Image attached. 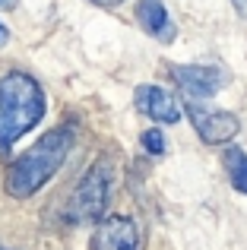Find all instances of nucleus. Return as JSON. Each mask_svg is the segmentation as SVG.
Instances as JSON below:
<instances>
[{"instance_id": "obj_1", "label": "nucleus", "mask_w": 247, "mask_h": 250, "mask_svg": "<svg viewBox=\"0 0 247 250\" xmlns=\"http://www.w3.org/2000/svg\"><path fill=\"white\" fill-rule=\"evenodd\" d=\"M76 143L73 127H54L41 136L38 143H32L19 159H13V165L6 168L3 187L13 200H29L35 196L51 177L61 171V165L67 162L70 149Z\"/></svg>"}, {"instance_id": "obj_2", "label": "nucleus", "mask_w": 247, "mask_h": 250, "mask_svg": "<svg viewBox=\"0 0 247 250\" xmlns=\"http://www.w3.org/2000/svg\"><path fill=\"white\" fill-rule=\"evenodd\" d=\"M44 117V92L32 76H0V152H10Z\"/></svg>"}, {"instance_id": "obj_3", "label": "nucleus", "mask_w": 247, "mask_h": 250, "mask_svg": "<svg viewBox=\"0 0 247 250\" xmlns=\"http://www.w3.org/2000/svg\"><path fill=\"white\" fill-rule=\"evenodd\" d=\"M111 184H114V168L108 159H99L86 174L80 177L73 196L67 203V219L73 225H89V222L105 219L108 200H111Z\"/></svg>"}, {"instance_id": "obj_4", "label": "nucleus", "mask_w": 247, "mask_h": 250, "mask_svg": "<svg viewBox=\"0 0 247 250\" xmlns=\"http://www.w3.org/2000/svg\"><path fill=\"white\" fill-rule=\"evenodd\" d=\"M187 117H190L193 130L200 133V140L209 143V146L228 143L241 133V121L231 111H219V108H206V104L187 102Z\"/></svg>"}, {"instance_id": "obj_5", "label": "nucleus", "mask_w": 247, "mask_h": 250, "mask_svg": "<svg viewBox=\"0 0 247 250\" xmlns=\"http://www.w3.org/2000/svg\"><path fill=\"white\" fill-rule=\"evenodd\" d=\"M171 76L181 92H187V98H209L228 85V73L212 63H178L171 67Z\"/></svg>"}, {"instance_id": "obj_6", "label": "nucleus", "mask_w": 247, "mask_h": 250, "mask_svg": "<svg viewBox=\"0 0 247 250\" xmlns=\"http://www.w3.org/2000/svg\"><path fill=\"white\" fill-rule=\"evenodd\" d=\"M92 250H140V228H136V222L130 215L99 219Z\"/></svg>"}, {"instance_id": "obj_7", "label": "nucleus", "mask_w": 247, "mask_h": 250, "mask_svg": "<svg viewBox=\"0 0 247 250\" xmlns=\"http://www.w3.org/2000/svg\"><path fill=\"white\" fill-rule=\"evenodd\" d=\"M133 102L140 108V114L152 117L159 124H178L181 121V104L171 92L159 89V85H140L133 92Z\"/></svg>"}, {"instance_id": "obj_8", "label": "nucleus", "mask_w": 247, "mask_h": 250, "mask_svg": "<svg viewBox=\"0 0 247 250\" xmlns=\"http://www.w3.org/2000/svg\"><path fill=\"white\" fill-rule=\"evenodd\" d=\"M136 19H140V25L152 38H159V42H174V25H171V19H168V10H165L162 0H140Z\"/></svg>"}, {"instance_id": "obj_9", "label": "nucleus", "mask_w": 247, "mask_h": 250, "mask_svg": "<svg viewBox=\"0 0 247 250\" xmlns=\"http://www.w3.org/2000/svg\"><path fill=\"white\" fill-rule=\"evenodd\" d=\"M222 165L228 171V181L238 193H247V152L238 146H228L222 155Z\"/></svg>"}, {"instance_id": "obj_10", "label": "nucleus", "mask_w": 247, "mask_h": 250, "mask_svg": "<svg viewBox=\"0 0 247 250\" xmlns=\"http://www.w3.org/2000/svg\"><path fill=\"white\" fill-rule=\"evenodd\" d=\"M140 143H143V149L146 152H152V155H162L165 152V133L162 130H143V136H140Z\"/></svg>"}, {"instance_id": "obj_11", "label": "nucleus", "mask_w": 247, "mask_h": 250, "mask_svg": "<svg viewBox=\"0 0 247 250\" xmlns=\"http://www.w3.org/2000/svg\"><path fill=\"white\" fill-rule=\"evenodd\" d=\"M6 42H10V29H6V25L3 22H0V48H3V44Z\"/></svg>"}, {"instance_id": "obj_12", "label": "nucleus", "mask_w": 247, "mask_h": 250, "mask_svg": "<svg viewBox=\"0 0 247 250\" xmlns=\"http://www.w3.org/2000/svg\"><path fill=\"white\" fill-rule=\"evenodd\" d=\"M19 0H0V10H16Z\"/></svg>"}, {"instance_id": "obj_13", "label": "nucleus", "mask_w": 247, "mask_h": 250, "mask_svg": "<svg viewBox=\"0 0 247 250\" xmlns=\"http://www.w3.org/2000/svg\"><path fill=\"white\" fill-rule=\"evenodd\" d=\"M92 3H99V6H118L121 0H92Z\"/></svg>"}, {"instance_id": "obj_14", "label": "nucleus", "mask_w": 247, "mask_h": 250, "mask_svg": "<svg viewBox=\"0 0 247 250\" xmlns=\"http://www.w3.org/2000/svg\"><path fill=\"white\" fill-rule=\"evenodd\" d=\"M0 250H6V247H0Z\"/></svg>"}]
</instances>
